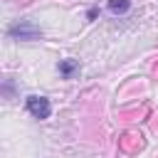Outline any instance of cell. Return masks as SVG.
<instances>
[{"mask_svg": "<svg viewBox=\"0 0 158 158\" xmlns=\"http://www.w3.org/2000/svg\"><path fill=\"white\" fill-rule=\"evenodd\" d=\"M77 69H79V67H77V62H74V59H64V62H59V74H62L64 79H69Z\"/></svg>", "mask_w": 158, "mask_h": 158, "instance_id": "3", "label": "cell"}, {"mask_svg": "<svg viewBox=\"0 0 158 158\" xmlns=\"http://www.w3.org/2000/svg\"><path fill=\"white\" fill-rule=\"evenodd\" d=\"M25 106L35 118H49V114H52V104H49L47 96H35L32 94V96L25 99Z\"/></svg>", "mask_w": 158, "mask_h": 158, "instance_id": "2", "label": "cell"}, {"mask_svg": "<svg viewBox=\"0 0 158 158\" xmlns=\"http://www.w3.org/2000/svg\"><path fill=\"white\" fill-rule=\"evenodd\" d=\"M2 91H5V96H10V94H12V81H10V79H5V86H2Z\"/></svg>", "mask_w": 158, "mask_h": 158, "instance_id": "5", "label": "cell"}, {"mask_svg": "<svg viewBox=\"0 0 158 158\" xmlns=\"http://www.w3.org/2000/svg\"><path fill=\"white\" fill-rule=\"evenodd\" d=\"M96 12H99V10H96V7H91V10H89V15H86V17H89V20H94V17H96Z\"/></svg>", "mask_w": 158, "mask_h": 158, "instance_id": "6", "label": "cell"}, {"mask_svg": "<svg viewBox=\"0 0 158 158\" xmlns=\"http://www.w3.org/2000/svg\"><path fill=\"white\" fill-rule=\"evenodd\" d=\"M7 37L10 40H17V42H32V40H40L42 37V30L30 22V20H17L7 27Z\"/></svg>", "mask_w": 158, "mask_h": 158, "instance_id": "1", "label": "cell"}, {"mask_svg": "<svg viewBox=\"0 0 158 158\" xmlns=\"http://www.w3.org/2000/svg\"><path fill=\"white\" fill-rule=\"evenodd\" d=\"M128 7H131L128 0H109V10H111L114 15H123V12H128Z\"/></svg>", "mask_w": 158, "mask_h": 158, "instance_id": "4", "label": "cell"}]
</instances>
